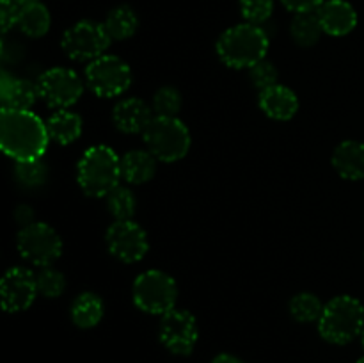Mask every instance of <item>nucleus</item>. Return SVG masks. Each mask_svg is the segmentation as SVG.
I'll return each mask as SVG.
<instances>
[{"instance_id":"2eb2a0df","label":"nucleus","mask_w":364,"mask_h":363,"mask_svg":"<svg viewBox=\"0 0 364 363\" xmlns=\"http://www.w3.org/2000/svg\"><path fill=\"white\" fill-rule=\"evenodd\" d=\"M316 13H318L323 34L334 36V38L350 34L358 25V13L347 0H326Z\"/></svg>"},{"instance_id":"cd10ccee","label":"nucleus","mask_w":364,"mask_h":363,"mask_svg":"<svg viewBox=\"0 0 364 363\" xmlns=\"http://www.w3.org/2000/svg\"><path fill=\"white\" fill-rule=\"evenodd\" d=\"M181 93L173 85H162L153 95V112L155 116H178L181 109Z\"/></svg>"},{"instance_id":"4c0bfd02","label":"nucleus","mask_w":364,"mask_h":363,"mask_svg":"<svg viewBox=\"0 0 364 363\" xmlns=\"http://www.w3.org/2000/svg\"><path fill=\"white\" fill-rule=\"evenodd\" d=\"M358 363H364V356H363V358L361 359H359V362Z\"/></svg>"},{"instance_id":"6ab92c4d","label":"nucleus","mask_w":364,"mask_h":363,"mask_svg":"<svg viewBox=\"0 0 364 363\" xmlns=\"http://www.w3.org/2000/svg\"><path fill=\"white\" fill-rule=\"evenodd\" d=\"M155 173L156 157L149 149H130L121 157V177L128 184H148Z\"/></svg>"},{"instance_id":"dca6fc26","label":"nucleus","mask_w":364,"mask_h":363,"mask_svg":"<svg viewBox=\"0 0 364 363\" xmlns=\"http://www.w3.org/2000/svg\"><path fill=\"white\" fill-rule=\"evenodd\" d=\"M258 103L263 114L276 121L291 120L299 110L297 95L294 93V89L283 84H274L259 91Z\"/></svg>"},{"instance_id":"2f4dec72","label":"nucleus","mask_w":364,"mask_h":363,"mask_svg":"<svg viewBox=\"0 0 364 363\" xmlns=\"http://www.w3.org/2000/svg\"><path fill=\"white\" fill-rule=\"evenodd\" d=\"M18 13H20V4H14L11 0L0 2V23H2L4 34H7L11 28L16 27Z\"/></svg>"},{"instance_id":"7c9ffc66","label":"nucleus","mask_w":364,"mask_h":363,"mask_svg":"<svg viewBox=\"0 0 364 363\" xmlns=\"http://www.w3.org/2000/svg\"><path fill=\"white\" fill-rule=\"evenodd\" d=\"M249 78H251L252 85L258 88L259 91L270 88V85L277 84V78H279V73H277L276 66L269 60H259L258 64H255L252 68H249Z\"/></svg>"},{"instance_id":"6e6552de","label":"nucleus","mask_w":364,"mask_h":363,"mask_svg":"<svg viewBox=\"0 0 364 363\" xmlns=\"http://www.w3.org/2000/svg\"><path fill=\"white\" fill-rule=\"evenodd\" d=\"M112 38L107 32L105 25L92 20H82L71 25L60 39L63 52L70 59L84 63V60H95L105 56L109 50Z\"/></svg>"},{"instance_id":"f257e3e1","label":"nucleus","mask_w":364,"mask_h":363,"mask_svg":"<svg viewBox=\"0 0 364 363\" xmlns=\"http://www.w3.org/2000/svg\"><path fill=\"white\" fill-rule=\"evenodd\" d=\"M50 142L46 121L32 110L2 109L0 112V148L16 162L41 159Z\"/></svg>"},{"instance_id":"ddd939ff","label":"nucleus","mask_w":364,"mask_h":363,"mask_svg":"<svg viewBox=\"0 0 364 363\" xmlns=\"http://www.w3.org/2000/svg\"><path fill=\"white\" fill-rule=\"evenodd\" d=\"M38 294V278L27 267H11L0 281V301L7 313L28 310Z\"/></svg>"},{"instance_id":"f3484780","label":"nucleus","mask_w":364,"mask_h":363,"mask_svg":"<svg viewBox=\"0 0 364 363\" xmlns=\"http://www.w3.org/2000/svg\"><path fill=\"white\" fill-rule=\"evenodd\" d=\"M38 85L25 78H16L7 71H2L0 77V103L2 109L31 110L38 102Z\"/></svg>"},{"instance_id":"a878e982","label":"nucleus","mask_w":364,"mask_h":363,"mask_svg":"<svg viewBox=\"0 0 364 363\" xmlns=\"http://www.w3.org/2000/svg\"><path fill=\"white\" fill-rule=\"evenodd\" d=\"M107 209H109L110 216L116 221L134 219L135 209H137V199H135L134 192L130 189L123 187V185H117L107 196Z\"/></svg>"},{"instance_id":"412c9836","label":"nucleus","mask_w":364,"mask_h":363,"mask_svg":"<svg viewBox=\"0 0 364 363\" xmlns=\"http://www.w3.org/2000/svg\"><path fill=\"white\" fill-rule=\"evenodd\" d=\"M105 305L95 292H82L71 302V320L80 330H91L103 319Z\"/></svg>"},{"instance_id":"9d476101","label":"nucleus","mask_w":364,"mask_h":363,"mask_svg":"<svg viewBox=\"0 0 364 363\" xmlns=\"http://www.w3.org/2000/svg\"><path fill=\"white\" fill-rule=\"evenodd\" d=\"M39 98L53 110L70 109L84 95V82L71 68L55 66L43 71L38 82Z\"/></svg>"},{"instance_id":"e433bc0d","label":"nucleus","mask_w":364,"mask_h":363,"mask_svg":"<svg viewBox=\"0 0 364 363\" xmlns=\"http://www.w3.org/2000/svg\"><path fill=\"white\" fill-rule=\"evenodd\" d=\"M361 338H363V347H364V330H363V333H361Z\"/></svg>"},{"instance_id":"bb28decb","label":"nucleus","mask_w":364,"mask_h":363,"mask_svg":"<svg viewBox=\"0 0 364 363\" xmlns=\"http://www.w3.org/2000/svg\"><path fill=\"white\" fill-rule=\"evenodd\" d=\"M14 177H16L18 184L23 185L25 189H36L46 182L48 167H46V164L41 159L23 160V162H16Z\"/></svg>"},{"instance_id":"5701e85b","label":"nucleus","mask_w":364,"mask_h":363,"mask_svg":"<svg viewBox=\"0 0 364 363\" xmlns=\"http://www.w3.org/2000/svg\"><path fill=\"white\" fill-rule=\"evenodd\" d=\"M103 25L112 41H124L137 32L139 18L130 6H117L110 9Z\"/></svg>"},{"instance_id":"72a5a7b5","label":"nucleus","mask_w":364,"mask_h":363,"mask_svg":"<svg viewBox=\"0 0 364 363\" xmlns=\"http://www.w3.org/2000/svg\"><path fill=\"white\" fill-rule=\"evenodd\" d=\"M14 217H16V221L21 224V226H27V224L34 223V221H32V209H31V206H25V205L18 206Z\"/></svg>"},{"instance_id":"473e14b6","label":"nucleus","mask_w":364,"mask_h":363,"mask_svg":"<svg viewBox=\"0 0 364 363\" xmlns=\"http://www.w3.org/2000/svg\"><path fill=\"white\" fill-rule=\"evenodd\" d=\"M326 0H281L284 7L291 13L299 14V13H309V11H318V7Z\"/></svg>"},{"instance_id":"b1692460","label":"nucleus","mask_w":364,"mask_h":363,"mask_svg":"<svg viewBox=\"0 0 364 363\" xmlns=\"http://www.w3.org/2000/svg\"><path fill=\"white\" fill-rule=\"evenodd\" d=\"M290 34L291 39H294L299 46L316 45L323 34L318 13H316V11H309V13L295 14L290 25Z\"/></svg>"},{"instance_id":"423d86ee","label":"nucleus","mask_w":364,"mask_h":363,"mask_svg":"<svg viewBox=\"0 0 364 363\" xmlns=\"http://www.w3.org/2000/svg\"><path fill=\"white\" fill-rule=\"evenodd\" d=\"M132 299L141 312L160 315L176 308L178 285L171 274L151 269L139 274L132 287Z\"/></svg>"},{"instance_id":"c9c22d12","label":"nucleus","mask_w":364,"mask_h":363,"mask_svg":"<svg viewBox=\"0 0 364 363\" xmlns=\"http://www.w3.org/2000/svg\"><path fill=\"white\" fill-rule=\"evenodd\" d=\"M11 2L20 4V6H23V4H28V2H38V0H11Z\"/></svg>"},{"instance_id":"4468645a","label":"nucleus","mask_w":364,"mask_h":363,"mask_svg":"<svg viewBox=\"0 0 364 363\" xmlns=\"http://www.w3.org/2000/svg\"><path fill=\"white\" fill-rule=\"evenodd\" d=\"M155 117L153 107L141 98H124L114 105L112 121L123 134H142Z\"/></svg>"},{"instance_id":"9b49d317","label":"nucleus","mask_w":364,"mask_h":363,"mask_svg":"<svg viewBox=\"0 0 364 363\" xmlns=\"http://www.w3.org/2000/svg\"><path fill=\"white\" fill-rule=\"evenodd\" d=\"M105 244L110 255L124 263L141 262L149 249L148 233L134 219L114 221L107 228Z\"/></svg>"},{"instance_id":"39448f33","label":"nucleus","mask_w":364,"mask_h":363,"mask_svg":"<svg viewBox=\"0 0 364 363\" xmlns=\"http://www.w3.org/2000/svg\"><path fill=\"white\" fill-rule=\"evenodd\" d=\"M146 149L162 162H176L188 153L192 144L191 130L178 116H155L142 132Z\"/></svg>"},{"instance_id":"393cba45","label":"nucleus","mask_w":364,"mask_h":363,"mask_svg":"<svg viewBox=\"0 0 364 363\" xmlns=\"http://www.w3.org/2000/svg\"><path fill=\"white\" fill-rule=\"evenodd\" d=\"M323 302L311 292H299L290 299V313L297 322H315L323 312Z\"/></svg>"},{"instance_id":"7ed1b4c3","label":"nucleus","mask_w":364,"mask_h":363,"mask_svg":"<svg viewBox=\"0 0 364 363\" xmlns=\"http://www.w3.org/2000/svg\"><path fill=\"white\" fill-rule=\"evenodd\" d=\"M121 178V157L110 146H91L77 164V182L89 198H107Z\"/></svg>"},{"instance_id":"1a4fd4ad","label":"nucleus","mask_w":364,"mask_h":363,"mask_svg":"<svg viewBox=\"0 0 364 363\" xmlns=\"http://www.w3.org/2000/svg\"><path fill=\"white\" fill-rule=\"evenodd\" d=\"M85 82L87 88L100 98H114L123 95L130 88L132 70L121 57L105 53L87 64Z\"/></svg>"},{"instance_id":"c85d7f7f","label":"nucleus","mask_w":364,"mask_h":363,"mask_svg":"<svg viewBox=\"0 0 364 363\" xmlns=\"http://www.w3.org/2000/svg\"><path fill=\"white\" fill-rule=\"evenodd\" d=\"M38 290L39 294L45 295L48 299L60 298L66 290V278L60 270L53 269V267H41L38 274Z\"/></svg>"},{"instance_id":"f8f14e48","label":"nucleus","mask_w":364,"mask_h":363,"mask_svg":"<svg viewBox=\"0 0 364 363\" xmlns=\"http://www.w3.org/2000/svg\"><path fill=\"white\" fill-rule=\"evenodd\" d=\"M159 338L164 347L178 356H188L198 344L199 331L196 317L188 310L173 308L160 319Z\"/></svg>"},{"instance_id":"f704fd0d","label":"nucleus","mask_w":364,"mask_h":363,"mask_svg":"<svg viewBox=\"0 0 364 363\" xmlns=\"http://www.w3.org/2000/svg\"><path fill=\"white\" fill-rule=\"evenodd\" d=\"M212 363H245V362H242L238 356L230 354V352H220V354H217L215 358H213Z\"/></svg>"},{"instance_id":"f03ea898","label":"nucleus","mask_w":364,"mask_h":363,"mask_svg":"<svg viewBox=\"0 0 364 363\" xmlns=\"http://www.w3.org/2000/svg\"><path fill=\"white\" fill-rule=\"evenodd\" d=\"M215 50L228 68H252L265 59L269 52V36L259 25L245 21L224 31L217 39Z\"/></svg>"},{"instance_id":"a211bd4d","label":"nucleus","mask_w":364,"mask_h":363,"mask_svg":"<svg viewBox=\"0 0 364 363\" xmlns=\"http://www.w3.org/2000/svg\"><path fill=\"white\" fill-rule=\"evenodd\" d=\"M334 171L341 178L350 182H358L364 178V142L348 139L340 142L334 148L331 157Z\"/></svg>"},{"instance_id":"4be33fe9","label":"nucleus","mask_w":364,"mask_h":363,"mask_svg":"<svg viewBox=\"0 0 364 363\" xmlns=\"http://www.w3.org/2000/svg\"><path fill=\"white\" fill-rule=\"evenodd\" d=\"M50 25H52L50 11L39 0L38 2H28L20 6L16 27L27 38H41V36H45L50 31Z\"/></svg>"},{"instance_id":"0eeeda50","label":"nucleus","mask_w":364,"mask_h":363,"mask_svg":"<svg viewBox=\"0 0 364 363\" xmlns=\"http://www.w3.org/2000/svg\"><path fill=\"white\" fill-rule=\"evenodd\" d=\"M18 253L36 267H50L63 255V238L46 223H31L21 226L16 235Z\"/></svg>"},{"instance_id":"20e7f679","label":"nucleus","mask_w":364,"mask_h":363,"mask_svg":"<svg viewBox=\"0 0 364 363\" xmlns=\"http://www.w3.org/2000/svg\"><path fill=\"white\" fill-rule=\"evenodd\" d=\"M364 330V306L352 295L331 299L318 319V333L329 344L345 345L358 338Z\"/></svg>"},{"instance_id":"c756f323","label":"nucleus","mask_w":364,"mask_h":363,"mask_svg":"<svg viewBox=\"0 0 364 363\" xmlns=\"http://www.w3.org/2000/svg\"><path fill=\"white\" fill-rule=\"evenodd\" d=\"M242 16L249 23L259 25L274 13V0H240Z\"/></svg>"},{"instance_id":"aec40b11","label":"nucleus","mask_w":364,"mask_h":363,"mask_svg":"<svg viewBox=\"0 0 364 363\" xmlns=\"http://www.w3.org/2000/svg\"><path fill=\"white\" fill-rule=\"evenodd\" d=\"M50 141L57 144H71L82 135V117L70 109H59L46 120Z\"/></svg>"}]
</instances>
